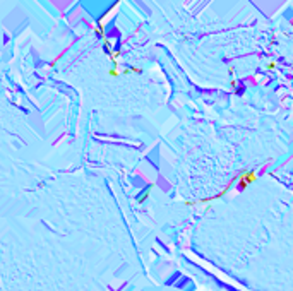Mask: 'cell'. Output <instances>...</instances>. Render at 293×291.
Listing matches in <instances>:
<instances>
[{"label":"cell","mask_w":293,"mask_h":291,"mask_svg":"<svg viewBox=\"0 0 293 291\" xmlns=\"http://www.w3.org/2000/svg\"><path fill=\"white\" fill-rule=\"evenodd\" d=\"M240 183H238V190H245L252 182H256L257 180V176H256V173L254 171H244L240 176Z\"/></svg>","instance_id":"cell-1"},{"label":"cell","mask_w":293,"mask_h":291,"mask_svg":"<svg viewBox=\"0 0 293 291\" xmlns=\"http://www.w3.org/2000/svg\"><path fill=\"white\" fill-rule=\"evenodd\" d=\"M151 187H153V185H149V187H148V188H146V192H144V194H142V195H141V197H139V202H142V200H144V199H146V197H148V195H149V190H151Z\"/></svg>","instance_id":"cell-2"},{"label":"cell","mask_w":293,"mask_h":291,"mask_svg":"<svg viewBox=\"0 0 293 291\" xmlns=\"http://www.w3.org/2000/svg\"><path fill=\"white\" fill-rule=\"evenodd\" d=\"M230 86H232V87H237V86H238V81H232Z\"/></svg>","instance_id":"cell-3"}]
</instances>
